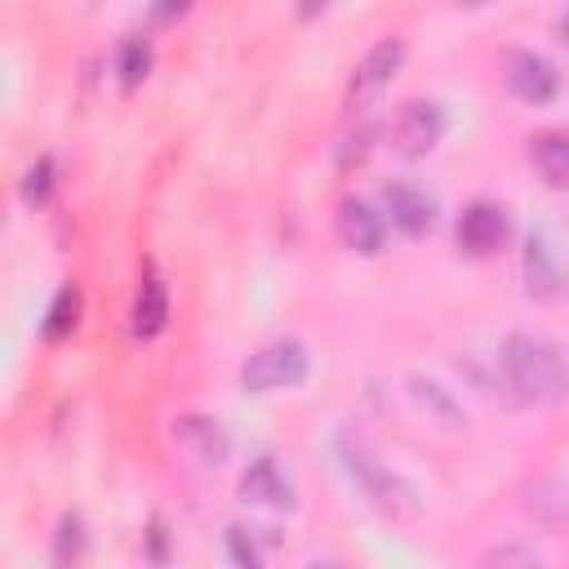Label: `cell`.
I'll use <instances>...</instances> for the list:
<instances>
[{"label":"cell","instance_id":"cell-1","mask_svg":"<svg viewBox=\"0 0 569 569\" xmlns=\"http://www.w3.org/2000/svg\"><path fill=\"white\" fill-rule=\"evenodd\" d=\"M498 369L529 405H560L569 396V351L542 333H507L498 347Z\"/></svg>","mask_w":569,"mask_h":569},{"label":"cell","instance_id":"cell-2","mask_svg":"<svg viewBox=\"0 0 569 569\" xmlns=\"http://www.w3.org/2000/svg\"><path fill=\"white\" fill-rule=\"evenodd\" d=\"M311 369V356L298 338H271L267 347H258L244 365H240V387L249 396H267V391H284L298 387Z\"/></svg>","mask_w":569,"mask_h":569},{"label":"cell","instance_id":"cell-3","mask_svg":"<svg viewBox=\"0 0 569 569\" xmlns=\"http://www.w3.org/2000/svg\"><path fill=\"white\" fill-rule=\"evenodd\" d=\"M342 462H347L351 480L365 489V498H369L378 511H387V516H413V511H418L413 489H409L387 462H378L360 440H347V436H342Z\"/></svg>","mask_w":569,"mask_h":569},{"label":"cell","instance_id":"cell-4","mask_svg":"<svg viewBox=\"0 0 569 569\" xmlns=\"http://www.w3.org/2000/svg\"><path fill=\"white\" fill-rule=\"evenodd\" d=\"M520 276H525V293L538 298V302H556V298L569 293V262H565L560 244H556L547 231H533V236L525 240Z\"/></svg>","mask_w":569,"mask_h":569},{"label":"cell","instance_id":"cell-5","mask_svg":"<svg viewBox=\"0 0 569 569\" xmlns=\"http://www.w3.org/2000/svg\"><path fill=\"white\" fill-rule=\"evenodd\" d=\"M400 62H405V40H400V36H382V40L356 62L351 84H347V107H351V111H365V107L391 84V76L400 71Z\"/></svg>","mask_w":569,"mask_h":569},{"label":"cell","instance_id":"cell-6","mask_svg":"<svg viewBox=\"0 0 569 569\" xmlns=\"http://www.w3.org/2000/svg\"><path fill=\"white\" fill-rule=\"evenodd\" d=\"M507 231H511L507 209L493 204V200H471V204L458 213V222H453V240H458V249L471 253V258L498 253V249L507 244Z\"/></svg>","mask_w":569,"mask_h":569},{"label":"cell","instance_id":"cell-7","mask_svg":"<svg viewBox=\"0 0 569 569\" xmlns=\"http://www.w3.org/2000/svg\"><path fill=\"white\" fill-rule=\"evenodd\" d=\"M445 138V107L436 98H413L396 116V151L418 160Z\"/></svg>","mask_w":569,"mask_h":569},{"label":"cell","instance_id":"cell-8","mask_svg":"<svg viewBox=\"0 0 569 569\" xmlns=\"http://www.w3.org/2000/svg\"><path fill=\"white\" fill-rule=\"evenodd\" d=\"M382 200H387V213H391V227H400L405 236H427L431 227H436V213H440V204H436V196L427 191V187H418V182H409V178H391L387 187H382Z\"/></svg>","mask_w":569,"mask_h":569},{"label":"cell","instance_id":"cell-9","mask_svg":"<svg viewBox=\"0 0 569 569\" xmlns=\"http://www.w3.org/2000/svg\"><path fill=\"white\" fill-rule=\"evenodd\" d=\"M507 84H511V93H516L520 102L542 107V102H551V98L560 93V71H556L551 58H542V53H533V49H516V53L507 58Z\"/></svg>","mask_w":569,"mask_h":569},{"label":"cell","instance_id":"cell-10","mask_svg":"<svg viewBox=\"0 0 569 569\" xmlns=\"http://www.w3.org/2000/svg\"><path fill=\"white\" fill-rule=\"evenodd\" d=\"M333 227H338V240L347 244V249H356V253H378L382 249V240H387V218L369 204V200H360V196H347L342 204H338V213H333Z\"/></svg>","mask_w":569,"mask_h":569},{"label":"cell","instance_id":"cell-11","mask_svg":"<svg viewBox=\"0 0 569 569\" xmlns=\"http://www.w3.org/2000/svg\"><path fill=\"white\" fill-rule=\"evenodd\" d=\"M240 498L253 502V507H271V511H289L298 498H293V480L284 476V467L276 458H253L244 471H240Z\"/></svg>","mask_w":569,"mask_h":569},{"label":"cell","instance_id":"cell-12","mask_svg":"<svg viewBox=\"0 0 569 569\" xmlns=\"http://www.w3.org/2000/svg\"><path fill=\"white\" fill-rule=\"evenodd\" d=\"M173 440H178L200 467H222L227 453H231V436L222 431L218 418H204V413H182V418H173Z\"/></svg>","mask_w":569,"mask_h":569},{"label":"cell","instance_id":"cell-13","mask_svg":"<svg viewBox=\"0 0 569 569\" xmlns=\"http://www.w3.org/2000/svg\"><path fill=\"white\" fill-rule=\"evenodd\" d=\"M169 320V289L164 280L156 276V267L147 262L142 267V284H138V298H133V333L138 338H156Z\"/></svg>","mask_w":569,"mask_h":569},{"label":"cell","instance_id":"cell-14","mask_svg":"<svg viewBox=\"0 0 569 569\" xmlns=\"http://www.w3.org/2000/svg\"><path fill=\"white\" fill-rule=\"evenodd\" d=\"M529 160L547 187L569 191V133L565 129H547V133L529 138Z\"/></svg>","mask_w":569,"mask_h":569},{"label":"cell","instance_id":"cell-15","mask_svg":"<svg viewBox=\"0 0 569 569\" xmlns=\"http://www.w3.org/2000/svg\"><path fill=\"white\" fill-rule=\"evenodd\" d=\"M409 387H413V400L422 405V409H431L436 418H440V427L445 431H458L467 418H462V409H458V400L440 387V382H431L427 373H409Z\"/></svg>","mask_w":569,"mask_h":569},{"label":"cell","instance_id":"cell-16","mask_svg":"<svg viewBox=\"0 0 569 569\" xmlns=\"http://www.w3.org/2000/svg\"><path fill=\"white\" fill-rule=\"evenodd\" d=\"M76 325H80V289H76V284H62V289L53 293L49 311H44L40 333H44V342H62Z\"/></svg>","mask_w":569,"mask_h":569},{"label":"cell","instance_id":"cell-17","mask_svg":"<svg viewBox=\"0 0 569 569\" xmlns=\"http://www.w3.org/2000/svg\"><path fill=\"white\" fill-rule=\"evenodd\" d=\"M525 511L529 516H538V520H569V493L565 489H556L551 480H538V485H529L525 489Z\"/></svg>","mask_w":569,"mask_h":569},{"label":"cell","instance_id":"cell-18","mask_svg":"<svg viewBox=\"0 0 569 569\" xmlns=\"http://www.w3.org/2000/svg\"><path fill=\"white\" fill-rule=\"evenodd\" d=\"M147 67H151V49H147V40H142V36H124V40H120V53H116L120 89H124V93L138 89V80L147 76Z\"/></svg>","mask_w":569,"mask_h":569},{"label":"cell","instance_id":"cell-19","mask_svg":"<svg viewBox=\"0 0 569 569\" xmlns=\"http://www.w3.org/2000/svg\"><path fill=\"white\" fill-rule=\"evenodd\" d=\"M480 569H542V556L525 542H498L480 556Z\"/></svg>","mask_w":569,"mask_h":569},{"label":"cell","instance_id":"cell-20","mask_svg":"<svg viewBox=\"0 0 569 569\" xmlns=\"http://www.w3.org/2000/svg\"><path fill=\"white\" fill-rule=\"evenodd\" d=\"M49 191H53V160L49 156H36L27 164V173H22V200L27 204H44Z\"/></svg>","mask_w":569,"mask_h":569},{"label":"cell","instance_id":"cell-21","mask_svg":"<svg viewBox=\"0 0 569 569\" xmlns=\"http://www.w3.org/2000/svg\"><path fill=\"white\" fill-rule=\"evenodd\" d=\"M227 556H231V565H236V569H262L258 542H253V533H249V529H240V525H231V529H227Z\"/></svg>","mask_w":569,"mask_h":569},{"label":"cell","instance_id":"cell-22","mask_svg":"<svg viewBox=\"0 0 569 569\" xmlns=\"http://www.w3.org/2000/svg\"><path fill=\"white\" fill-rule=\"evenodd\" d=\"M76 547H80V516L76 511H67L62 516V525H58V560H76Z\"/></svg>","mask_w":569,"mask_h":569},{"label":"cell","instance_id":"cell-23","mask_svg":"<svg viewBox=\"0 0 569 569\" xmlns=\"http://www.w3.org/2000/svg\"><path fill=\"white\" fill-rule=\"evenodd\" d=\"M307 569H347V565H342V560H311Z\"/></svg>","mask_w":569,"mask_h":569},{"label":"cell","instance_id":"cell-24","mask_svg":"<svg viewBox=\"0 0 569 569\" xmlns=\"http://www.w3.org/2000/svg\"><path fill=\"white\" fill-rule=\"evenodd\" d=\"M560 40H569V13L560 18Z\"/></svg>","mask_w":569,"mask_h":569}]
</instances>
